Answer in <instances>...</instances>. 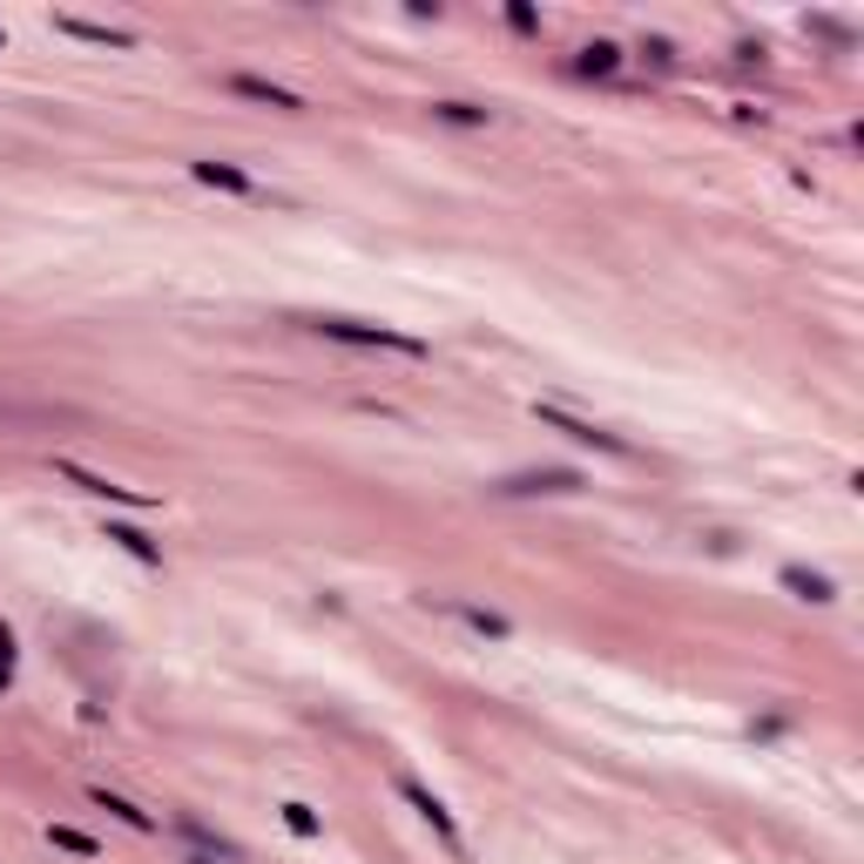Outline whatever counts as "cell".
<instances>
[{
	"instance_id": "6da1fadb",
	"label": "cell",
	"mask_w": 864,
	"mask_h": 864,
	"mask_svg": "<svg viewBox=\"0 0 864 864\" xmlns=\"http://www.w3.org/2000/svg\"><path fill=\"white\" fill-rule=\"evenodd\" d=\"M317 338L332 345H365V352H399V358H425V338L392 332V324H365V317H304Z\"/></svg>"
},
{
	"instance_id": "7a4b0ae2",
	"label": "cell",
	"mask_w": 864,
	"mask_h": 864,
	"mask_svg": "<svg viewBox=\"0 0 864 864\" xmlns=\"http://www.w3.org/2000/svg\"><path fill=\"white\" fill-rule=\"evenodd\" d=\"M533 419L548 425V432H561V440H574V446H594V453H608V460H628L622 432L594 425V419H581V412H568V406H540V399H533Z\"/></svg>"
},
{
	"instance_id": "3957f363",
	"label": "cell",
	"mask_w": 864,
	"mask_h": 864,
	"mask_svg": "<svg viewBox=\"0 0 864 864\" xmlns=\"http://www.w3.org/2000/svg\"><path fill=\"white\" fill-rule=\"evenodd\" d=\"M581 486H587V473H574V466H533V473L494 479V494L500 500H540V494H581Z\"/></svg>"
},
{
	"instance_id": "277c9868",
	"label": "cell",
	"mask_w": 864,
	"mask_h": 864,
	"mask_svg": "<svg viewBox=\"0 0 864 864\" xmlns=\"http://www.w3.org/2000/svg\"><path fill=\"white\" fill-rule=\"evenodd\" d=\"M54 473H62L68 486H82V494H95V500H116V507H155L149 494H136V486L108 479V473H95V466H82V460H54Z\"/></svg>"
},
{
	"instance_id": "5b68a950",
	"label": "cell",
	"mask_w": 864,
	"mask_h": 864,
	"mask_svg": "<svg viewBox=\"0 0 864 864\" xmlns=\"http://www.w3.org/2000/svg\"><path fill=\"white\" fill-rule=\"evenodd\" d=\"M399 797H406V803H412V810H419V818H425V824H432V831H440V844H446V851H453V857H466V844H460V824H453V810H446V803H440V797H432V790H425V784H419V777H399Z\"/></svg>"
},
{
	"instance_id": "8992f818",
	"label": "cell",
	"mask_w": 864,
	"mask_h": 864,
	"mask_svg": "<svg viewBox=\"0 0 864 864\" xmlns=\"http://www.w3.org/2000/svg\"><path fill=\"white\" fill-rule=\"evenodd\" d=\"M190 176H196L203 190H224V196H250V203H263V183H257L250 170H237V162H216V155H196V162H190Z\"/></svg>"
},
{
	"instance_id": "52a82bcc",
	"label": "cell",
	"mask_w": 864,
	"mask_h": 864,
	"mask_svg": "<svg viewBox=\"0 0 864 864\" xmlns=\"http://www.w3.org/2000/svg\"><path fill=\"white\" fill-rule=\"evenodd\" d=\"M425 608H446L460 628H473L479 641H514V622L507 615H494V608H473V602H446V594H440V602H432V594H425Z\"/></svg>"
},
{
	"instance_id": "ba28073f",
	"label": "cell",
	"mask_w": 864,
	"mask_h": 864,
	"mask_svg": "<svg viewBox=\"0 0 864 864\" xmlns=\"http://www.w3.org/2000/svg\"><path fill=\"white\" fill-rule=\"evenodd\" d=\"M54 34L88 41V47H116V54L136 47V28H108V21H82V14H54Z\"/></svg>"
},
{
	"instance_id": "9c48e42d",
	"label": "cell",
	"mask_w": 864,
	"mask_h": 864,
	"mask_svg": "<svg viewBox=\"0 0 864 864\" xmlns=\"http://www.w3.org/2000/svg\"><path fill=\"white\" fill-rule=\"evenodd\" d=\"M777 581H784L790 602H810V608H831V602H838V581H831V574H818V568H784Z\"/></svg>"
},
{
	"instance_id": "30bf717a",
	"label": "cell",
	"mask_w": 864,
	"mask_h": 864,
	"mask_svg": "<svg viewBox=\"0 0 864 864\" xmlns=\"http://www.w3.org/2000/svg\"><path fill=\"white\" fill-rule=\"evenodd\" d=\"M230 95H244V101H257V108H278V116H298V108H304V101H298L291 88L263 82V75H244V68L230 75Z\"/></svg>"
},
{
	"instance_id": "8fae6325",
	"label": "cell",
	"mask_w": 864,
	"mask_h": 864,
	"mask_svg": "<svg viewBox=\"0 0 864 864\" xmlns=\"http://www.w3.org/2000/svg\"><path fill=\"white\" fill-rule=\"evenodd\" d=\"M101 540H116V548H122L129 561H142V568H162V548H155V540H149L142 527H129V520H108V527H101Z\"/></svg>"
},
{
	"instance_id": "7c38bea8",
	"label": "cell",
	"mask_w": 864,
	"mask_h": 864,
	"mask_svg": "<svg viewBox=\"0 0 864 864\" xmlns=\"http://www.w3.org/2000/svg\"><path fill=\"white\" fill-rule=\"evenodd\" d=\"M176 824H183V838H190L196 851H209V857H224V864H244V844H230L224 831H209L203 818H190V810H183V818H176Z\"/></svg>"
},
{
	"instance_id": "4fadbf2b",
	"label": "cell",
	"mask_w": 864,
	"mask_h": 864,
	"mask_svg": "<svg viewBox=\"0 0 864 864\" xmlns=\"http://www.w3.org/2000/svg\"><path fill=\"white\" fill-rule=\"evenodd\" d=\"M622 68V47L615 41H587L581 54H574V75H587V82H608Z\"/></svg>"
},
{
	"instance_id": "5bb4252c",
	"label": "cell",
	"mask_w": 864,
	"mask_h": 864,
	"mask_svg": "<svg viewBox=\"0 0 864 864\" xmlns=\"http://www.w3.org/2000/svg\"><path fill=\"white\" fill-rule=\"evenodd\" d=\"M88 803H95V810H108V818H122V824H129V831H142V838L155 831V818H149V810H136L129 797H116V790H101V784L88 790Z\"/></svg>"
},
{
	"instance_id": "9a60e30c",
	"label": "cell",
	"mask_w": 864,
	"mask_h": 864,
	"mask_svg": "<svg viewBox=\"0 0 864 864\" xmlns=\"http://www.w3.org/2000/svg\"><path fill=\"white\" fill-rule=\"evenodd\" d=\"M432 116L453 122V129H486V122H494V108H479V101H432Z\"/></svg>"
},
{
	"instance_id": "2e32d148",
	"label": "cell",
	"mask_w": 864,
	"mask_h": 864,
	"mask_svg": "<svg viewBox=\"0 0 864 864\" xmlns=\"http://www.w3.org/2000/svg\"><path fill=\"white\" fill-rule=\"evenodd\" d=\"M284 831L311 844V838H324V818H317V810H311V803H298V797H291V803H284Z\"/></svg>"
},
{
	"instance_id": "e0dca14e",
	"label": "cell",
	"mask_w": 864,
	"mask_h": 864,
	"mask_svg": "<svg viewBox=\"0 0 864 864\" xmlns=\"http://www.w3.org/2000/svg\"><path fill=\"white\" fill-rule=\"evenodd\" d=\"M47 844L54 851H75V857H101V844L88 831H75V824H47Z\"/></svg>"
},
{
	"instance_id": "ac0fdd59",
	"label": "cell",
	"mask_w": 864,
	"mask_h": 864,
	"mask_svg": "<svg viewBox=\"0 0 864 864\" xmlns=\"http://www.w3.org/2000/svg\"><path fill=\"white\" fill-rule=\"evenodd\" d=\"M803 28H810V34H824L831 47H851V28H844V21H831V14H810Z\"/></svg>"
},
{
	"instance_id": "d6986e66",
	"label": "cell",
	"mask_w": 864,
	"mask_h": 864,
	"mask_svg": "<svg viewBox=\"0 0 864 864\" xmlns=\"http://www.w3.org/2000/svg\"><path fill=\"white\" fill-rule=\"evenodd\" d=\"M507 28H514V34H540V14L527 8V0H514V8H507Z\"/></svg>"
},
{
	"instance_id": "ffe728a7",
	"label": "cell",
	"mask_w": 864,
	"mask_h": 864,
	"mask_svg": "<svg viewBox=\"0 0 864 864\" xmlns=\"http://www.w3.org/2000/svg\"><path fill=\"white\" fill-rule=\"evenodd\" d=\"M8 682H14V628L0 622V689H8Z\"/></svg>"
},
{
	"instance_id": "44dd1931",
	"label": "cell",
	"mask_w": 864,
	"mask_h": 864,
	"mask_svg": "<svg viewBox=\"0 0 864 864\" xmlns=\"http://www.w3.org/2000/svg\"><path fill=\"white\" fill-rule=\"evenodd\" d=\"M641 54H648V62H656V68H669V62H676V47H669L662 34H648V41H641Z\"/></svg>"
},
{
	"instance_id": "7402d4cb",
	"label": "cell",
	"mask_w": 864,
	"mask_h": 864,
	"mask_svg": "<svg viewBox=\"0 0 864 864\" xmlns=\"http://www.w3.org/2000/svg\"><path fill=\"white\" fill-rule=\"evenodd\" d=\"M190 864H216V857H209V851H196V857H190Z\"/></svg>"
},
{
	"instance_id": "603a6c76",
	"label": "cell",
	"mask_w": 864,
	"mask_h": 864,
	"mask_svg": "<svg viewBox=\"0 0 864 864\" xmlns=\"http://www.w3.org/2000/svg\"><path fill=\"white\" fill-rule=\"evenodd\" d=\"M0 47H8V28H0Z\"/></svg>"
}]
</instances>
